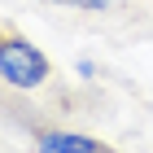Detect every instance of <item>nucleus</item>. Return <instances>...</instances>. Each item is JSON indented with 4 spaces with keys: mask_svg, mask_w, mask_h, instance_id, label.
Segmentation results:
<instances>
[{
    "mask_svg": "<svg viewBox=\"0 0 153 153\" xmlns=\"http://www.w3.org/2000/svg\"><path fill=\"white\" fill-rule=\"evenodd\" d=\"M0 74L9 88L18 92H35L53 79V61L39 53L26 35L13 31V22H4V35H0Z\"/></svg>",
    "mask_w": 153,
    "mask_h": 153,
    "instance_id": "obj_1",
    "label": "nucleus"
},
{
    "mask_svg": "<svg viewBox=\"0 0 153 153\" xmlns=\"http://www.w3.org/2000/svg\"><path fill=\"white\" fill-rule=\"evenodd\" d=\"M31 144L39 153H118L114 144L83 136V131H66V127H48V123H31Z\"/></svg>",
    "mask_w": 153,
    "mask_h": 153,
    "instance_id": "obj_2",
    "label": "nucleus"
},
{
    "mask_svg": "<svg viewBox=\"0 0 153 153\" xmlns=\"http://www.w3.org/2000/svg\"><path fill=\"white\" fill-rule=\"evenodd\" d=\"M48 4H57V9H79V13H105L109 0H48Z\"/></svg>",
    "mask_w": 153,
    "mask_h": 153,
    "instance_id": "obj_3",
    "label": "nucleus"
},
{
    "mask_svg": "<svg viewBox=\"0 0 153 153\" xmlns=\"http://www.w3.org/2000/svg\"><path fill=\"white\" fill-rule=\"evenodd\" d=\"M74 74H79V79H96V66L92 61H74Z\"/></svg>",
    "mask_w": 153,
    "mask_h": 153,
    "instance_id": "obj_4",
    "label": "nucleus"
}]
</instances>
